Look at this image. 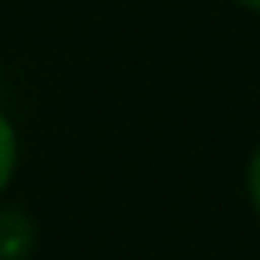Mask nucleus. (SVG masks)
<instances>
[{"instance_id": "f257e3e1", "label": "nucleus", "mask_w": 260, "mask_h": 260, "mask_svg": "<svg viewBox=\"0 0 260 260\" xmlns=\"http://www.w3.org/2000/svg\"><path fill=\"white\" fill-rule=\"evenodd\" d=\"M31 249V226L23 214H0V256L16 260Z\"/></svg>"}, {"instance_id": "f03ea898", "label": "nucleus", "mask_w": 260, "mask_h": 260, "mask_svg": "<svg viewBox=\"0 0 260 260\" xmlns=\"http://www.w3.org/2000/svg\"><path fill=\"white\" fill-rule=\"evenodd\" d=\"M16 161H19V142H16V130L12 122L0 115V191L8 187L12 172H16Z\"/></svg>"}, {"instance_id": "7ed1b4c3", "label": "nucleus", "mask_w": 260, "mask_h": 260, "mask_svg": "<svg viewBox=\"0 0 260 260\" xmlns=\"http://www.w3.org/2000/svg\"><path fill=\"white\" fill-rule=\"evenodd\" d=\"M249 195H252V207H256V214H260V149L249 161Z\"/></svg>"}, {"instance_id": "20e7f679", "label": "nucleus", "mask_w": 260, "mask_h": 260, "mask_svg": "<svg viewBox=\"0 0 260 260\" xmlns=\"http://www.w3.org/2000/svg\"><path fill=\"white\" fill-rule=\"evenodd\" d=\"M237 4H245V8H252V12H260V0H237Z\"/></svg>"}]
</instances>
